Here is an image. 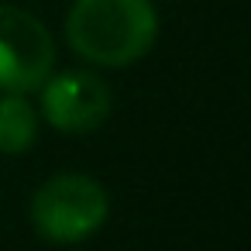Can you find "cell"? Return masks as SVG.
Returning <instances> with one entry per match:
<instances>
[{
	"instance_id": "obj_3",
	"label": "cell",
	"mask_w": 251,
	"mask_h": 251,
	"mask_svg": "<svg viewBox=\"0 0 251 251\" xmlns=\"http://www.w3.org/2000/svg\"><path fill=\"white\" fill-rule=\"evenodd\" d=\"M55 69L52 31L28 11L0 4V90L35 93Z\"/></svg>"
},
{
	"instance_id": "obj_2",
	"label": "cell",
	"mask_w": 251,
	"mask_h": 251,
	"mask_svg": "<svg viewBox=\"0 0 251 251\" xmlns=\"http://www.w3.org/2000/svg\"><path fill=\"white\" fill-rule=\"evenodd\" d=\"M110 213L103 182L86 172H59L45 179L31 200V224L52 244H79L93 237Z\"/></svg>"
},
{
	"instance_id": "obj_1",
	"label": "cell",
	"mask_w": 251,
	"mask_h": 251,
	"mask_svg": "<svg viewBox=\"0 0 251 251\" xmlns=\"http://www.w3.org/2000/svg\"><path fill=\"white\" fill-rule=\"evenodd\" d=\"M158 38L151 0H76L66 18L69 49L107 69H124L148 55Z\"/></svg>"
},
{
	"instance_id": "obj_5",
	"label": "cell",
	"mask_w": 251,
	"mask_h": 251,
	"mask_svg": "<svg viewBox=\"0 0 251 251\" xmlns=\"http://www.w3.org/2000/svg\"><path fill=\"white\" fill-rule=\"evenodd\" d=\"M38 138V110L25 93H4L0 97V151L4 155H25Z\"/></svg>"
},
{
	"instance_id": "obj_4",
	"label": "cell",
	"mask_w": 251,
	"mask_h": 251,
	"mask_svg": "<svg viewBox=\"0 0 251 251\" xmlns=\"http://www.w3.org/2000/svg\"><path fill=\"white\" fill-rule=\"evenodd\" d=\"M114 97L110 86L90 73V69H66L52 73L42 83V117L66 134H86L97 131L110 117Z\"/></svg>"
}]
</instances>
